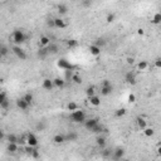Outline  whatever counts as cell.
Instances as JSON below:
<instances>
[{
	"instance_id": "cell-22",
	"label": "cell",
	"mask_w": 161,
	"mask_h": 161,
	"mask_svg": "<svg viewBox=\"0 0 161 161\" xmlns=\"http://www.w3.org/2000/svg\"><path fill=\"white\" fill-rule=\"evenodd\" d=\"M151 23L155 24V25H159L161 24V11H157L152 15V19H151Z\"/></svg>"
},
{
	"instance_id": "cell-32",
	"label": "cell",
	"mask_w": 161,
	"mask_h": 161,
	"mask_svg": "<svg viewBox=\"0 0 161 161\" xmlns=\"http://www.w3.org/2000/svg\"><path fill=\"white\" fill-rule=\"evenodd\" d=\"M71 81L73 82V83L75 84H81L82 83V77L79 74H77V73H74L73 75H72V78H71Z\"/></svg>"
},
{
	"instance_id": "cell-2",
	"label": "cell",
	"mask_w": 161,
	"mask_h": 161,
	"mask_svg": "<svg viewBox=\"0 0 161 161\" xmlns=\"http://www.w3.org/2000/svg\"><path fill=\"white\" fill-rule=\"evenodd\" d=\"M11 42L14 43L15 45H20V44L27 42V35H25V33L23 30L17 29V30L13 31V34H11Z\"/></svg>"
},
{
	"instance_id": "cell-26",
	"label": "cell",
	"mask_w": 161,
	"mask_h": 161,
	"mask_svg": "<svg viewBox=\"0 0 161 161\" xmlns=\"http://www.w3.org/2000/svg\"><path fill=\"white\" fill-rule=\"evenodd\" d=\"M96 142H97V146H98V147H101V149H105V146H106V138L105 137L98 136V137H97V140H96Z\"/></svg>"
},
{
	"instance_id": "cell-1",
	"label": "cell",
	"mask_w": 161,
	"mask_h": 161,
	"mask_svg": "<svg viewBox=\"0 0 161 161\" xmlns=\"http://www.w3.org/2000/svg\"><path fill=\"white\" fill-rule=\"evenodd\" d=\"M69 120H71L72 122H74V124H84V121L87 120L86 112H84L83 110H81V108L75 110V111L71 112V115H69Z\"/></svg>"
},
{
	"instance_id": "cell-9",
	"label": "cell",
	"mask_w": 161,
	"mask_h": 161,
	"mask_svg": "<svg viewBox=\"0 0 161 161\" xmlns=\"http://www.w3.org/2000/svg\"><path fill=\"white\" fill-rule=\"evenodd\" d=\"M27 142H28L27 145L37 147L38 146V137L33 134V132H29V134H27Z\"/></svg>"
},
{
	"instance_id": "cell-33",
	"label": "cell",
	"mask_w": 161,
	"mask_h": 161,
	"mask_svg": "<svg viewBox=\"0 0 161 161\" xmlns=\"http://www.w3.org/2000/svg\"><path fill=\"white\" fill-rule=\"evenodd\" d=\"M77 45H78V42H77L75 39H68V40H67V47H68V48L73 49V48H75Z\"/></svg>"
},
{
	"instance_id": "cell-51",
	"label": "cell",
	"mask_w": 161,
	"mask_h": 161,
	"mask_svg": "<svg viewBox=\"0 0 161 161\" xmlns=\"http://www.w3.org/2000/svg\"><path fill=\"white\" fill-rule=\"evenodd\" d=\"M157 155L161 157V145H159V147H157Z\"/></svg>"
},
{
	"instance_id": "cell-46",
	"label": "cell",
	"mask_w": 161,
	"mask_h": 161,
	"mask_svg": "<svg viewBox=\"0 0 161 161\" xmlns=\"http://www.w3.org/2000/svg\"><path fill=\"white\" fill-rule=\"evenodd\" d=\"M91 4H92V1H91V0H82V5L86 6V8L91 6Z\"/></svg>"
},
{
	"instance_id": "cell-23",
	"label": "cell",
	"mask_w": 161,
	"mask_h": 161,
	"mask_svg": "<svg viewBox=\"0 0 161 161\" xmlns=\"http://www.w3.org/2000/svg\"><path fill=\"white\" fill-rule=\"evenodd\" d=\"M47 55H49L48 48H47V47H40L39 50H38V57H40V58H45Z\"/></svg>"
},
{
	"instance_id": "cell-15",
	"label": "cell",
	"mask_w": 161,
	"mask_h": 161,
	"mask_svg": "<svg viewBox=\"0 0 161 161\" xmlns=\"http://www.w3.org/2000/svg\"><path fill=\"white\" fill-rule=\"evenodd\" d=\"M6 150H8L10 154H15V152H18V151H19V144H15V142H8Z\"/></svg>"
},
{
	"instance_id": "cell-36",
	"label": "cell",
	"mask_w": 161,
	"mask_h": 161,
	"mask_svg": "<svg viewBox=\"0 0 161 161\" xmlns=\"http://www.w3.org/2000/svg\"><path fill=\"white\" fill-rule=\"evenodd\" d=\"M8 53H9V48L6 45H1V48H0V55L4 58V57L8 55Z\"/></svg>"
},
{
	"instance_id": "cell-20",
	"label": "cell",
	"mask_w": 161,
	"mask_h": 161,
	"mask_svg": "<svg viewBox=\"0 0 161 161\" xmlns=\"http://www.w3.org/2000/svg\"><path fill=\"white\" fill-rule=\"evenodd\" d=\"M47 48H48L49 54H57V53H58V50H59L58 44H55V43H50Z\"/></svg>"
},
{
	"instance_id": "cell-24",
	"label": "cell",
	"mask_w": 161,
	"mask_h": 161,
	"mask_svg": "<svg viewBox=\"0 0 161 161\" xmlns=\"http://www.w3.org/2000/svg\"><path fill=\"white\" fill-rule=\"evenodd\" d=\"M142 132H144V135L146 137H152L154 134H155V130H154L152 127H149V126H147L146 128H144V130H142Z\"/></svg>"
},
{
	"instance_id": "cell-4",
	"label": "cell",
	"mask_w": 161,
	"mask_h": 161,
	"mask_svg": "<svg viewBox=\"0 0 161 161\" xmlns=\"http://www.w3.org/2000/svg\"><path fill=\"white\" fill-rule=\"evenodd\" d=\"M11 52L14 53L15 57L19 58L20 61H25V59H27V53H25V50L21 48L20 45H14L11 48Z\"/></svg>"
},
{
	"instance_id": "cell-49",
	"label": "cell",
	"mask_w": 161,
	"mask_h": 161,
	"mask_svg": "<svg viewBox=\"0 0 161 161\" xmlns=\"http://www.w3.org/2000/svg\"><path fill=\"white\" fill-rule=\"evenodd\" d=\"M37 128H38V130L42 131L43 128H44V125H43V124H38V125H37Z\"/></svg>"
},
{
	"instance_id": "cell-10",
	"label": "cell",
	"mask_w": 161,
	"mask_h": 161,
	"mask_svg": "<svg viewBox=\"0 0 161 161\" xmlns=\"http://www.w3.org/2000/svg\"><path fill=\"white\" fill-rule=\"evenodd\" d=\"M15 103H17V107L20 110V111H27V110L30 107V105L23 98V97H21V98H19V100H17V102H15Z\"/></svg>"
},
{
	"instance_id": "cell-3",
	"label": "cell",
	"mask_w": 161,
	"mask_h": 161,
	"mask_svg": "<svg viewBox=\"0 0 161 161\" xmlns=\"http://www.w3.org/2000/svg\"><path fill=\"white\" fill-rule=\"evenodd\" d=\"M113 91V86L111 84V82L108 79H105L102 81V83H101V88H100V92H101V96H110V94L112 93Z\"/></svg>"
},
{
	"instance_id": "cell-16",
	"label": "cell",
	"mask_w": 161,
	"mask_h": 161,
	"mask_svg": "<svg viewBox=\"0 0 161 161\" xmlns=\"http://www.w3.org/2000/svg\"><path fill=\"white\" fill-rule=\"evenodd\" d=\"M88 101H90V103H91V106H93V107H98V106H101V98L97 94H94V96H92V97H90L88 98Z\"/></svg>"
},
{
	"instance_id": "cell-34",
	"label": "cell",
	"mask_w": 161,
	"mask_h": 161,
	"mask_svg": "<svg viewBox=\"0 0 161 161\" xmlns=\"http://www.w3.org/2000/svg\"><path fill=\"white\" fill-rule=\"evenodd\" d=\"M67 110L69 112H73V111H75V110H78V105L75 102H69L68 106H67Z\"/></svg>"
},
{
	"instance_id": "cell-37",
	"label": "cell",
	"mask_w": 161,
	"mask_h": 161,
	"mask_svg": "<svg viewBox=\"0 0 161 161\" xmlns=\"http://www.w3.org/2000/svg\"><path fill=\"white\" fill-rule=\"evenodd\" d=\"M115 19H116V15L113 14V13H110V14H107V17H106V21L108 24H111L115 21Z\"/></svg>"
},
{
	"instance_id": "cell-44",
	"label": "cell",
	"mask_w": 161,
	"mask_h": 161,
	"mask_svg": "<svg viewBox=\"0 0 161 161\" xmlns=\"http://www.w3.org/2000/svg\"><path fill=\"white\" fill-rule=\"evenodd\" d=\"M128 102H130V103H135V102H136V96H135V94H128Z\"/></svg>"
},
{
	"instance_id": "cell-39",
	"label": "cell",
	"mask_w": 161,
	"mask_h": 161,
	"mask_svg": "<svg viewBox=\"0 0 161 161\" xmlns=\"http://www.w3.org/2000/svg\"><path fill=\"white\" fill-rule=\"evenodd\" d=\"M112 152L113 151H111V150H103L102 151V156L106 157V159L107 157H112Z\"/></svg>"
},
{
	"instance_id": "cell-18",
	"label": "cell",
	"mask_w": 161,
	"mask_h": 161,
	"mask_svg": "<svg viewBox=\"0 0 161 161\" xmlns=\"http://www.w3.org/2000/svg\"><path fill=\"white\" fill-rule=\"evenodd\" d=\"M50 43L52 42H50V38L48 35H42L39 38V45L40 47H48Z\"/></svg>"
},
{
	"instance_id": "cell-13",
	"label": "cell",
	"mask_w": 161,
	"mask_h": 161,
	"mask_svg": "<svg viewBox=\"0 0 161 161\" xmlns=\"http://www.w3.org/2000/svg\"><path fill=\"white\" fill-rule=\"evenodd\" d=\"M65 27H67V23H65L64 19L54 18V28H57V29H64Z\"/></svg>"
},
{
	"instance_id": "cell-40",
	"label": "cell",
	"mask_w": 161,
	"mask_h": 161,
	"mask_svg": "<svg viewBox=\"0 0 161 161\" xmlns=\"http://www.w3.org/2000/svg\"><path fill=\"white\" fill-rule=\"evenodd\" d=\"M30 156L33 157V159H38V157H40V152H39V150H38L37 147H35V150H34L33 152L30 154Z\"/></svg>"
},
{
	"instance_id": "cell-35",
	"label": "cell",
	"mask_w": 161,
	"mask_h": 161,
	"mask_svg": "<svg viewBox=\"0 0 161 161\" xmlns=\"http://www.w3.org/2000/svg\"><path fill=\"white\" fill-rule=\"evenodd\" d=\"M23 98L27 101L28 103H29V105H31V103H33V100H34V97H33V94L31 93H25L24 96H23Z\"/></svg>"
},
{
	"instance_id": "cell-28",
	"label": "cell",
	"mask_w": 161,
	"mask_h": 161,
	"mask_svg": "<svg viewBox=\"0 0 161 161\" xmlns=\"http://www.w3.org/2000/svg\"><path fill=\"white\" fill-rule=\"evenodd\" d=\"M58 13H59L61 15L67 14V13H68V6L65 5V4H59V5H58Z\"/></svg>"
},
{
	"instance_id": "cell-14",
	"label": "cell",
	"mask_w": 161,
	"mask_h": 161,
	"mask_svg": "<svg viewBox=\"0 0 161 161\" xmlns=\"http://www.w3.org/2000/svg\"><path fill=\"white\" fill-rule=\"evenodd\" d=\"M125 156V150L124 149H116L115 151L112 152V159L113 160H120V159H122V157Z\"/></svg>"
},
{
	"instance_id": "cell-25",
	"label": "cell",
	"mask_w": 161,
	"mask_h": 161,
	"mask_svg": "<svg viewBox=\"0 0 161 161\" xmlns=\"http://www.w3.org/2000/svg\"><path fill=\"white\" fill-rule=\"evenodd\" d=\"M103 131H105V127H103V126L101 125V124H97V125L92 128V130H91V132H92V134H101V132H103Z\"/></svg>"
},
{
	"instance_id": "cell-11",
	"label": "cell",
	"mask_w": 161,
	"mask_h": 161,
	"mask_svg": "<svg viewBox=\"0 0 161 161\" xmlns=\"http://www.w3.org/2000/svg\"><path fill=\"white\" fill-rule=\"evenodd\" d=\"M88 50H90V53H91V54H92L93 57H98V55H101L102 48H101V47H98L97 44H92V45H90Z\"/></svg>"
},
{
	"instance_id": "cell-29",
	"label": "cell",
	"mask_w": 161,
	"mask_h": 161,
	"mask_svg": "<svg viewBox=\"0 0 161 161\" xmlns=\"http://www.w3.org/2000/svg\"><path fill=\"white\" fill-rule=\"evenodd\" d=\"M126 115V108H124V107H121V108H118V110H116L115 111V117H124V116Z\"/></svg>"
},
{
	"instance_id": "cell-42",
	"label": "cell",
	"mask_w": 161,
	"mask_h": 161,
	"mask_svg": "<svg viewBox=\"0 0 161 161\" xmlns=\"http://www.w3.org/2000/svg\"><path fill=\"white\" fill-rule=\"evenodd\" d=\"M94 44H97L98 47H101V48H102V47L106 44V42H105V39H102V38H98V39L96 40V43H94Z\"/></svg>"
},
{
	"instance_id": "cell-5",
	"label": "cell",
	"mask_w": 161,
	"mask_h": 161,
	"mask_svg": "<svg viewBox=\"0 0 161 161\" xmlns=\"http://www.w3.org/2000/svg\"><path fill=\"white\" fill-rule=\"evenodd\" d=\"M57 64H58V67L61 69H63V71H72V69L74 68V65L72 64L69 61H67L65 58H61Z\"/></svg>"
},
{
	"instance_id": "cell-27",
	"label": "cell",
	"mask_w": 161,
	"mask_h": 161,
	"mask_svg": "<svg viewBox=\"0 0 161 161\" xmlns=\"http://www.w3.org/2000/svg\"><path fill=\"white\" fill-rule=\"evenodd\" d=\"M86 94H87V97L90 98V97H92L96 94V88H94L93 86H88L86 88Z\"/></svg>"
},
{
	"instance_id": "cell-17",
	"label": "cell",
	"mask_w": 161,
	"mask_h": 161,
	"mask_svg": "<svg viewBox=\"0 0 161 161\" xmlns=\"http://www.w3.org/2000/svg\"><path fill=\"white\" fill-rule=\"evenodd\" d=\"M136 125H137V127L140 128L141 131H142L144 128L147 127V121H146V120H145L144 117H137V118H136Z\"/></svg>"
},
{
	"instance_id": "cell-38",
	"label": "cell",
	"mask_w": 161,
	"mask_h": 161,
	"mask_svg": "<svg viewBox=\"0 0 161 161\" xmlns=\"http://www.w3.org/2000/svg\"><path fill=\"white\" fill-rule=\"evenodd\" d=\"M0 107H1L3 110H8L9 107H10V101L6 100V101H4V102H1L0 103Z\"/></svg>"
},
{
	"instance_id": "cell-30",
	"label": "cell",
	"mask_w": 161,
	"mask_h": 161,
	"mask_svg": "<svg viewBox=\"0 0 161 161\" xmlns=\"http://www.w3.org/2000/svg\"><path fill=\"white\" fill-rule=\"evenodd\" d=\"M65 137H67V141H77L78 135L74 131H71L68 135H65Z\"/></svg>"
},
{
	"instance_id": "cell-12",
	"label": "cell",
	"mask_w": 161,
	"mask_h": 161,
	"mask_svg": "<svg viewBox=\"0 0 161 161\" xmlns=\"http://www.w3.org/2000/svg\"><path fill=\"white\" fill-rule=\"evenodd\" d=\"M65 141H67V137H65V135H62V134H57L53 136V142L55 145H62L64 144Z\"/></svg>"
},
{
	"instance_id": "cell-43",
	"label": "cell",
	"mask_w": 161,
	"mask_h": 161,
	"mask_svg": "<svg viewBox=\"0 0 161 161\" xmlns=\"http://www.w3.org/2000/svg\"><path fill=\"white\" fill-rule=\"evenodd\" d=\"M154 65H155V68L157 69H161V57L155 59V63H154Z\"/></svg>"
},
{
	"instance_id": "cell-6",
	"label": "cell",
	"mask_w": 161,
	"mask_h": 161,
	"mask_svg": "<svg viewBox=\"0 0 161 161\" xmlns=\"http://www.w3.org/2000/svg\"><path fill=\"white\" fill-rule=\"evenodd\" d=\"M125 82L127 84H131V86H134V84H136V74L134 73V72H131V71H128L127 73L125 74Z\"/></svg>"
},
{
	"instance_id": "cell-21",
	"label": "cell",
	"mask_w": 161,
	"mask_h": 161,
	"mask_svg": "<svg viewBox=\"0 0 161 161\" xmlns=\"http://www.w3.org/2000/svg\"><path fill=\"white\" fill-rule=\"evenodd\" d=\"M137 69L141 72H146L147 69H149V63L146 61H140L137 63Z\"/></svg>"
},
{
	"instance_id": "cell-7",
	"label": "cell",
	"mask_w": 161,
	"mask_h": 161,
	"mask_svg": "<svg viewBox=\"0 0 161 161\" xmlns=\"http://www.w3.org/2000/svg\"><path fill=\"white\" fill-rule=\"evenodd\" d=\"M98 121H100V120H98V118H96V117H93V118H88V120H86V121H84V124H83V125H84V127H86V130L91 131L97 124H100Z\"/></svg>"
},
{
	"instance_id": "cell-47",
	"label": "cell",
	"mask_w": 161,
	"mask_h": 161,
	"mask_svg": "<svg viewBox=\"0 0 161 161\" xmlns=\"http://www.w3.org/2000/svg\"><path fill=\"white\" fill-rule=\"evenodd\" d=\"M48 25L50 28H54V19H49V20H48Z\"/></svg>"
},
{
	"instance_id": "cell-41",
	"label": "cell",
	"mask_w": 161,
	"mask_h": 161,
	"mask_svg": "<svg viewBox=\"0 0 161 161\" xmlns=\"http://www.w3.org/2000/svg\"><path fill=\"white\" fill-rule=\"evenodd\" d=\"M18 144H19V145H21V146H23V145H27V144H28V142H27V135H25V136L19 137Z\"/></svg>"
},
{
	"instance_id": "cell-19",
	"label": "cell",
	"mask_w": 161,
	"mask_h": 161,
	"mask_svg": "<svg viewBox=\"0 0 161 161\" xmlns=\"http://www.w3.org/2000/svg\"><path fill=\"white\" fill-rule=\"evenodd\" d=\"M53 82H54V86L55 88H63L65 86V79L64 78H61V77H57L53 79Z\"/></svg>"
},
{
	"instance_id": "cell-8",
	"label": "cell",
	"mask_w": 161,
	"mask_h": 161,
	"mask_svg": "<svg viewBox=\"0 0 161 161\" xmlns=\"http://www.w3.org/2000/svg\"><path fill=\"white\" fill-rule=\"evenodd\" d=\"M42 88L45 91H52L53 88H55L53 79H50V78H44L42 82Z\"/></svg>"
},
{
	"instance_id": "cell-48",
	"label": "cell",
	"mask_w": 161,
	"mask_h": 161,
	"mask_svg": "<svg viewBox=\"0 0 161 161\" xmlns=\"http://www.w3.org/2000/svg\"><path fill=\"white\" fill-rule=\"evenodd\" d=\"M134 61H135V59L134 58H132V57H128V58H127V64H134Z\"/></svg>"
},
{
	"instance_id": "cell-50",
	"label": "cell",
	"mask_w": 161,
	"mask_h": 161,
	"mask_svg": "<svg viewBox=\"0 0 161 161\" xmlns=\"http://www.w3.org/2000/svg\"><path fill=\"white\" fill-rule=\"evenodd\" d=\"M144 33H145V31H144V29H141V28L137 30V34H138V35H144Z\"/></svg>"
},
{
	"instance_id": "cell-45",
	"label": "cell",
	"mask_w": 161,
	"mask_h": 161,
	"mask_svg": "<svg viewBox=\"0 0 161 161\" xmlns=\"http://www.w3.org/2000/svg\"><path fill=\"white\" fill-rule=\"evenodd\" d=\"M6 100H8V97H6V93L4 92V91H3V92L0 93V103L4 102V101H6Z\"/></svg>"
},
{
	"instance_id": "cell-31",
	"label": "cell",
	"mask_w": 161,
	"mask_h": 161,
	"mask_svg": "<svg viewBox=\"0 0 161 161\" xmlns=\"http://www.w3.org/2000/svg\"><path fill=\"white\" fill-rule=\"evenodd\" d=\"M6 140H8V142H15V144H18L19 137L17 136V135H14V134H9L8 136H6Z\"/></svg>"
}]
</instances>
